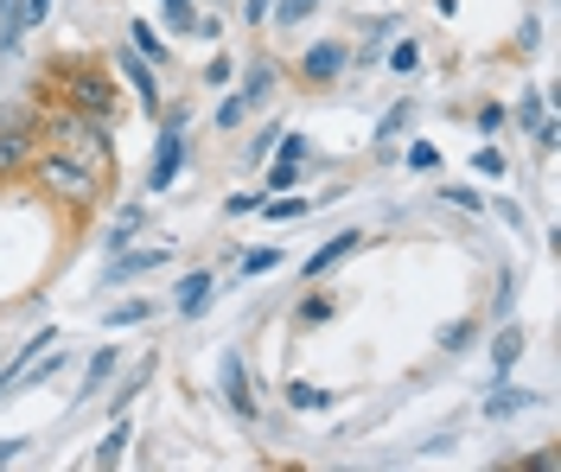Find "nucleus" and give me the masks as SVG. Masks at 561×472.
<instances>
[{
    "label": "nucleus",
    "mask_w": 561,
    "mask_h": 472,
    "mask_svg": "<svg viewBox=\"0 0 561 472\" xmlns=\"http://www.w3.org/2000/svg\"><path fill=\"white\" fill-rule=\"evenodd\" d=\"M313 7H319V0H275V20H280V26H300Z\"/></svg>",
    "instance_id": "c756f323"
},
{
    "label": "nucleus",
    "mask_w": 561,
    "mask_h": 472,
    "mask_svg": "<svg viewBox=\"0 0 561 472\" xmlns=\"http://www.w3.org/2000/svg\"><path fill=\"white\" fill-rule=\"evenodd\" d=\"M128 38H135V58H147V65H167V45H160V33H153L147 20H135V26H128Z\"/></svg>",
    "instance_id": "4be33fe9"
},
{
    "label": "nucleus",
    "mask_w": 561,
    "mask_h": 472,
    "mask_svg": "<svg viewBox=\"0 0 561 472\" xmlns=\"http://www.w3.org/2000/svg\"><path fill=\"white\" fill-rule=\"evenodd\" d=\"M511 300H517V268H504V275H497V293H491V313L504 320V313H511Z\"/></svg>",
    "instance_id": "cd10ccee"
},
{
    "label": "nucleus",
    "mask_w": 561,
    "mask_h": 472,
    "mask_svg": "<svg viewBox=\"0 0 561 472\" xmlns=\"http://www.w3.org/2000/svg\"><path fill=\"white\" fill-rule=\"evenodd\" d=\"M128 440H135V422H128V408H122V422H115V428H108L103 440H96V453H90V467H122V460H128Z\"/></svg>",
    "instance_id": "f8f14e48"
},
{
    "label": "nucleus",
    "mask_w": 561,
    "mask_h": 472,
    "mask_svg": "<svg viewBox=\"0 0 561 472\" xmlns=\"http://www.w3.org/2000/svg\"><path fill=\"white\" fill-rule=\"evenodd\" d=\"M497 218H504V223H511V230H517V237H524V211H517L511 198H497Z\"/></svg>",
    "instance_id": "c03bdc74"
},
{
    "label": "nucleus",
    "mask_w": 561,
    "mask_h": 472,
    "mask_svg": "<svg viewBox=\"0 0 561 472\" xmlns=\"http://www.w3.org/2000/svg\"><path fill=\"white\" fill-rule=\"evenodd\" d=\"M45 13H51V0H26V26H45Z\"/></svg>",
    "instance_id": "a18cd8bd"
},
{
    "label": "nucleus",
    "mask_w": 561,
    "mask_h": 472,
    "mask_svg": "<svg viewBox=\"0 0 561 472\" xmlns=\"http://www.w3.org/2000/svg\"><path fill=\"white\" fill-rule=\"evenodd\" d=\"M140 320H153V300H147V293H135V300H115V307L103 313L108 332H128V326H140Z\"/></svg>",
    "instance_id": "f3484780"
},
{
    "label": "nucleus",
    "mask_w": 561,
    "mask_h": 472,
    "mask_svg": "<svg viewBox=\"0 0 561 472\" xmlns=\"http://www.w3.org/2000/svg\"><path fill=\"white\" fill-rule=\"evenodd\" d=\"M26 447H33V440H26V435H13V440H0V467H13V460H20V453H26Z\"/></svg>",
    "instance_id": "ea45409f"
},
{
    "label": "nucleus",
    "mask_w": 561,
    "mask_h": 472,
    "mask_svg": "<svg viewBox=\"0 0 561 472\" xmlns=\"http://www.w3.org/2000/svg\"><path fill=\"white\" fill-rule=\"evenodd\" d=\"M280 160H294V166H300V160H307V135H280Z\"/></svg>",
    "instance_id": "4c0bfd02"
},
{
    "label": "nucleus",
    "mask_w": 561,
    "mask_h": 472,
    "mask_svg": "<svg viewBox=\"0 0 561 472\" xmlns=\"http://www.w3.org/2000/svg\"><path fill=\"white\" fill-rule=\"evenodd\" d=\"M160 7H167V13H192V0H160Z\"/></svg>",
    "instance_id": "49530a36"
},
{
    "label": "nucleus",
    "mask_w": 561,
    "mask_h": 472,
    "mask_svg": "<svg viewBox=\"0 0 561 472\" xmlns=\"http://www.w3.org/2000/svg\"><path fill=\"white\" fill-rule=\"evenodd\" d=\"M524 358V326H504L497 332V345H491V364H497V377H511V364Z\"/></svg>",
    "instance_id": "aec40b11"
},
{
    "label": "nucleus",
    "mask_w": 561,
    "mask_h": 472,
    "mask_svg": "<svg viewBox=\"0 0 561 472\" xmlns=\"http://www.w3.org/2000/svg\"><path fill=\"white\" fill-rule=\"evenodd\" d=\"M115 65H122V71H128V83L140 90V110H147V115H160V90H153V71H147V58H135V51H122Z\"/></svg>",
    "instance_id": "dca6fc26"
},
{
    "label": "nucleus",
    "mask_w": 561,
    "mask_h": 472,
    "mask_svg": "<svg viewBox=\"0 0 561 472\" xmlns=\"http://www.w3.org/2000/svg\"><path fill=\"white\" fill-rule=\"evenodd\" d=\"M542 396H529V390H517V383H497L491 390V402H485V415L491 422H511V415H524V408H536Z\"/></svg>",
    "instance_id": "2eb2a0df"
},
{
    "label": "nucleus",
    "mask_w": 561,
    "mask_h": 472,
    "mask_svg": "<svg viewBox=\"0 0 561 472\" xmlns=\"http://www.w3.org/2000/svg\"><path fill=\"white\" fill-rule=\"evenodd\" d=\"M280 262H287V255H280L275 243H262V250H243V275H249V281H255V275H275Z\"/></svg>",
    "instance_id": "5701e85b"
},
{
    "label": "nucleus",
    "mask_w": 561,
    "mask_h": 472,
    "mask_svg": "<svg viewBox=\"0 0 561 472\" xmlns=\"http://www.w3.org/2000/svg\"><path fill=\"white\" fill-rule=\"evenodd\" d=\"M26 45V0H0V58Z\"/></svg>",
    "instance_id": "4468645a"
},
{
    "label": "nucleus",
    "mask_w": 561,
    "mask_h": 472,
    "mask_svg": "<svg viewBox=\"0 0 561 472\" xmlns=\"http://www.w3.org/2000/svg\"><path fill=\"white\" fill-rule=\"evenodd\" d=\"M294 180H300V166H294V160H280V166H275V173H268L262 185H268V192H287Z\"/></svg>",
    "instance_id": "72a5a7b5"
},
{
    "label": "nucleus",
    "mask_w": 561,
    "mask_h": 472,
    "mask_svg": "<svg viewBox=\"0 0 561 472\" xmlns=\"http://www.w3.org/2000/svg\"><path fill=\"white\" fill-rule=\"evenodd\" d=\"M332 390H313V383H287V408H294V415H325V408H332Z\"/></svg>",
    "instance_id": "a211bd4d"
},
{
    "label": "nucleus",
    "mask_w": 561,
    "mask_h": 472,
    "mask_svg": "<svg viewBox=\"0 0 561 472\" xmlns=\"http://www.w3.org/2000/svg\"><path fill=\"white\" fill-rule=\"evenodd\" d=\"M262 198H268V192H237L224 211H230V218H243V211H262Z\"/></svg>",
    "instance_id": "f704fd0d"
},
{
    "label": "nucleus",
    "mask_w": 561,
    "mask_h": 472,
    "mask_svg": "<svg viewBox=\"0 0 561 472\" xmlns=\"http://www.w3.org/2000/svg\"><path fill=\"white\" fill-rule=\"evenodd\" d=\"M45 141L77 153V160H115V141H108V115H77V110H58L45 115Z\"/></svg>",
    "instance_id": "20e7f679"
},
{
    "label": "nucleus",
    "mask_w": 561,
    "mask_h": 472,
    "mask_svg": "<svg viewBox=\"0 0 561 472\" xmlns=\"http://www.w3.org/2000/svg\"><path fill=\"white\" fill-rule=\"evenodd\" d=\"M294 320H300V326H325V320H332V300H300Z\"/></svg>",
    "instance_id": "2f4dec72"
},
{
    "label": "nucleus",
    "mask_w": 561,
    "mask_h": 472,
    "mask_svg": "<svg viewBox=\"0 0 561 472\" xmlns=\"http://www.w3.org/2000/svg\"><path fill=\"white\" fill-rule=\"evenodd\" d=\"M179 128H185V115L173 110L167 115V135L153 141V160H147V192H167L179 180V166H185V135Z\"/></svg>",
    "instance_id": "423d86ee"
},
{
    "label": "nucleus",
    "mask_w": 561,
    "mask_h": 472,
    "mask_svg": "<svg viewBox=\"0 0 561 472\" xmlns=\"http://www.w3.org/2000/svg\"><path fill=\"white\" fill-rule=\"evenodd\" d=\"M434 345L440 352H472L479 345V320H447V326L434 332Z\"/></svg>",
    "instance_id": "6ab92c4d"
},
{
    "label": "nucleus",
    "mask_w": 561,
    "mask_h": 472,
    "mask_svg": "<svg viewBox=\"0 0 561 472\" xmlns=\"http://www.w3.org/2000/svg\"><path fill=\"white\" fill-rule=\"evenodd\" d=\"M243 13H249V26H262V20H275V0H249Z\"/></svg>",
    "instance_id": "79ce46f5"
},
{
    "label": "nucleus",
    "mask_w": 561,
    "mask_h": 472,
    "mask_svg": "<svg viewBox=\"0 0 561 472\" xmlns=\"http://www.w3.org/2000/svg\"><path fill=\"white\" fill-rule=\"evenodd\" d=\"M230 77H237V65H230V58H210V65H205V83H210V90H224Z\"/></svg>",
    "instance_id": "473e14b6"
},
{
    "label": "nucleus",
    "mask_w": 561,
    "mask_h": 472,
    "mask_svg": "<svg viewBox=\"0 0 561 472\" xmlns=\"http://www.w3.org/2000/svg\"><path fill=\"white\" fill-rule=\"evenodd\" d=\"M472 166H479L485 180H497V173H504V153H497V147H479V160H472Z\"/></svg>",
    "instance_id": "c9c22d12"
},
{
    "label": "nucleus",
    "mask_w": 561,
    "mask_h": 472,
    "mask_svg": "<svg viewBox=\"0 0 561 472\" xmlns=\"http://www.w3.org/2000/svg\"><path fill=\"white\" fill-rule=\"evenodd\" d=\"M217 390H224V402H230V415H237V422H255V415H262V390H255V383H249V364H243V352H224V358H217Z\"/></svg>",
    "instance_id": "39448f33"
},
{
    "label": "nucleus",
    "mask_w": 561,
    "mask_h": 472,
    "mask_svg": "<svg viewBox=\"0 0 561 472\" xmlns=\"http://www.w3.org/2000/svg\"><path fill=\"white\" fill-rule=\"evenodd\" d=\"M140 223H147V211H135V205H128L122 218L108 223V255H122V250H128V243L140 237Z\"/></svg>",
    "instance_id": "412c9836"
},
{
    "label": "nucleus",
    "mask_w": 561,
    "mask_h": 472,
    "mask_svg": "<svg viewBox=\"0 0 561 472\" xmlns=\"http://www.w3.org/2000/svg\"><path fill=\"white\" fill-rule=\"evenodd\" d=\"M38 141H45V110H38V96L7 103V110H0V173H20V166H33Z\"/></svg>",
    "instance_id": "7ed1b4c3"
},
{
    "label": "nucleus",
    "mask_w": 561,
    "mask_h": 472,
    "mask_svg": "<svg viewBox=\"0 0 561 472\" xmlns=\"http://www.w3.org/2000/svg\"><path fill=\"white\" fill-rule=\"evenodd\" d=\"M243 103H237V96H230V103H217V128H237V122H243Z\"/></svg>",
    "instance_id": "58836bf2"
},
{
    "label": "nucleus",
    "mask_w": 561,
    "mask_h": 472,
    "mask_svg": "<svg viewBox=\"0 0 561 472\" xmlns=\"http://www.w3.org/2000/svg\"><path fill=\"white\" fill-rule=\"evenodd\" d=\"M210 300H217V275H210V268H192V275L179 281V300H173V307L185 313V320H198Z\"/></svg>",
    "instance_id": "1a4fd4ad"
},
{
    "label": "nucleus",
    "mask_w": 561,
    "mask_h": 472,
    "mask_svg": "<svg viewBox=\"0 0 561 472\" xmlns=\"http://www.w3.org/2000/svg\"><path fill=\"white\" fill-rule=\"evenodd\" d=\"M115 364H122V345H103L96 358L83 364V383H77V396H70V408H83V402L96 396V390H103L108 377H115Z\"/></svg>",
    "instance_id": "9d476101"
},
{
    "label": "nucleus",
    "mask_w": 561,
    "mask_h": 472,
    "mask_svg": "<svg viewBox=\"0 0 561 472\" xmlns=\"http://www.w3.org/2000/svg\"><path fill=\"white\" fill-rule=\"evenodd\" d=\"M561 147V128L556 122H536V153H556Z\"/></svg>",
    "instance_id": "e433bc0d"
},
{
    "label": "nucleus",
    "mask_w": 561,
    "mask_h": 472,
    "mask_svg": "<svg viewBox=\"0 0 561 472\" xmlns=\"http://www.w3.org/2000/svg\"><path fill=\"white\" fill-rule=\"evenodd\" d=\"M409 122H415V103H409V96H402V103H396V110H389L383 122H377V141H396V135H402V128H409Z\"/></svg>",
    "instance_id": "393cba45"
},
{
    "label": "nucleus",
    "mask_w": 561,
    "mask_h": 472,
    "mask_svg": "<svg viewBox=\"0 0 561 472\" xmlns=\"http://www.w3.org/2000/svg\"><path fill=\"white\" fill-rule=\"evenodd\" d=\"M409 166H415V173H434V166H440V147H427V141H409Z\"/></svg>",
    "instance_id": "7c9ffc66"
},
{
    "label": "nucleus",
    "mask_w": 561,
    "mask_h": 472,
    "mask_svg": "<svg viewBox=\"0 0 561 472\" xmlns=\"http://www.w3.org/2000/svg\"><path fill=\"white\" fill-rule=\"evenodd\" d=\"M173 262V243H147V250H122L108 262V288H122V281H140V275H153V268H167Z\"/></svg>",
    "instance_id": "0eeeda50"
},
{
    "label": "nucleus",
    "mask_w": 561,
    "mask_h": 472,
    "mask_svg": "<svg viewBox=\"0 0 561 472\" xmlns=\"http://www.w3.org/2000/svg\"><path fill=\"white\" fill-rule=\"evenodd\" d=\"M479 128H485V135H497V128H504V110H497V103H485V110H479Z\"/></svg>",
    "instance_id": "37998d69"
},
{
    "label": "nucleus",
    "mask_w": 561,
    "mask_h": 472,
    "mask_svg": "<svg viewBox=\"0 0 561 472\" xmlns=\"http://www.w3.org/2000/svg\"><path fill=\"white\" fill-rule=\"evenodd\" d=\"M357 250H364V230H339L332 243H319V250L307 255V281H313V275H325V268H339V262H345V255H357Z\"/></svg>",
    "instance_id": "9b49d317"
},
{
    "label": "nucleus",
    "mask_w": 561,
    "mask_h": 472,
    "mask_svg": "<svg viewBox=\"0 0 561 472\" xmlns=\"http://www.w3.org/2000/svg\"><path fill=\"white\" fill-rule=\"evenodd\" d=\"M275 141H280V128H262V135H255V141L243 147V160H249V166H262V160L275 153Z\"/></svg>",
    "instance_id": "c85d7f7f"
},
{
    "label": "nucleus",
    "mask_w": 561,
    "mask_h": 472,
    "mask_svg": "<svg viewBox=\"0 0 561 472\" xmlns=\"http://www.w3.org/2000/svg\"><path fill=\"white\" fill-rule=\"evenodd\" d=\"M262 211H268L275 223H287V218H307V211H313V198H262Z\"/></svg>",
    "instance_id": "a878e982"
},
{
    "label": "nucleus",
    "mask_w": 561,
    "mask_h": 472,
    "mask_svg": "<svg viewBox=\"0 0 561 472\" xmlns=\"http://www.w3.org/2000/svg\"><path fill=\"white\" fill-rule=\"evenodd\" d=\"M517 122H524V128H536V122H542V96H524V103H517Z\"/></svg>",
    "instance_id": "a19ab883"
},
{
    "label": "nucleus",
    "mask_w": 561,
    "mask_h": 472,
    "mask_svg": "<svg viewBox=\"0 0 561 472\" xmlns=\"http://www.w3.org/2000/svg\"><path fill=\"white\" fill-rule=\"evenodd\" d=\"M440 198L459 211H485V192H472V185H440Z\"/></svg>",
    "instance_id": "bb28decb"
},
{
    "label": "nucleus",
    "mask_w": 561,
    "mask_h": 472,
    "mask_svg": "<svg viewBox=\"0 0 561 472\" xmlns=\"http://www.w3.org/2000/svg\"><path fill=\"white\" fill-rule=\"evenodd\" d=\"M38 83H58L65 110L77 115H115V83H108V65H96V58H58Z\"/></svg>",
    "instance_id": "f257e3e1"
},
{
    "label": "nucleus",
    "mask_w": 561,
    "mask_h": 472,
    "mask_svg": "<svg viewBox=\"0 0 561 472\" xmlns=\"http://www.w3.org/2000/svg\"><path fill=\"white\" fill-rule=\"evenodd\" d=\"M33 173H38V185H45L51 198H65L70 211H90V205L103 198L96 166H90V160H77V153H65V147H45V153H33Z\"/></svg>",
    "instance_id": "f03ea898"
},
{
    "label": "nucleus",
    "mask_w": 561,
    "mask_h": 472,
    "mask_svg": "<svg viewBox=\"0 0 561 472\" xmlns=\"http://www.w3.org/2000/svg\"><path fill=\"white\" fill-rule=\"evenodd\" d=\"M345 45H339V38H319V45H307V58H300V77H307V83H339V77H345Z\"/></svg>",
    "instance_id": "6e6552de"
},
{
    "label": "nucleus",
    "mask_w": 561,
    "mask_h": 472,
    "mask_svg": "<svg viewBox=\"0 0 561 472\" xmlns=\"http://www.w3.org/2000/svg\"><path fill=\"white\" fill-rule=\"evenodd\" d=\"M389 71H396V77H415V71H421V45H415V38L389 45Z\"/></svg>",
    "instance_id": "b1692460"
},
{
    "label": "nucleus",
    "mask_w": 561,
    "mask_h": 472,
    "mask_svg": "<svg viewBox=\"0 0 561 472\" xmlns=\"http://www.w3.org/2000/svg\"><path fill=\"white\" fill-rule=\"evenodd\" d=\"M275 83H280L275 65H249V71H243V90H237V103H243V110H262V103L275 96Z\"/></svg>",
    "instance_id": "ddd939ff"
}]
</instances>
